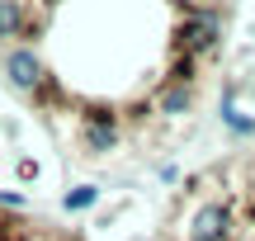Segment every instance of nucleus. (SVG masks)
Wrapping results in <instances>:
<instances>
[{
	"instance_id": "nucleus-1",
	"label": "nucleus",
	"mask_w": 255,
	"mask_h": 241,
	"mask_svg": "<svg viewBox=\"0 0 255 241\" xmlns=\"http://www.w3.org/2000/svg\"><path fill=\"white\" fill-rule=\"evenodd\" d=\"M5 71H9V85H14V90H28V95H38L43 81H47V71H43V62H38L33 47H14L9 62H5Z\"/></svg>"
},
{
	"instance_id": "nucleus-2",
	"label": "nucleus",
	"mask_w": 255,
	"mask_h": 241,
	"mask_svg": "<svg viewBox=\"0 0 255 241\" xmlns=\"http://www.w3.org/2000/svg\"><path fill=\"white\" fill-rule=\"evenodd\" d=\"M227 237H232V213H227V204H208V208L194 213L189 241H227Z\"/></svg>"
},
{
	"instance_id": "nucleus-3",
	"label": "nucleus",
	"mask_w": 255,
	"mask_h": 241,
	"mask_svg": "<svg viewBox=\"0 0 255 241\" xmlns=\"http://www.w3.org/2000/svg\"><path fill=\"white\" fill-rule=\"evenodd\" d=\"M85 142H90V151H109L114 142H119V123H114L109 109H95L90 123H85Z\"/></svg>"
},
{
	"instance_id": "nucleus-4",
	"label": "nucleus",
	"mask_w": 255,
	"mask_h": 241,
	"mask_svg": "<svg viewBox=\"0 0 255 241\" xmlns=\"http://www.w3.org/2000/svg\"><path fill=\"white\" fill-rule=\"evenodd\" d=\"M24 19H28V9H19V5H9V0H0V38H14L19 28H24Z\"/></svg>"
},
{
	"instance_id": "nucleus-5",
	"label": "nucleus",
	"mask_w": 255,
	"mask_h": 241,
	"mask_svg": "<svg viewBox=\"0 0 255 241\" xmlns=\"http://www.w3.org/2000/svg\"><path fill=\"white\" fill-rule=\"evenodd\" d=\"M161 109H165V114H180V109H189V85H175V81H170V90L161 95Z\"/></svg>"
},
{
	"instance_id": "nucleus-6",
	"label": "nucleus",
	"mask_w": 255,
	"mask_h": 241,
	"mask_svg": "<svg viewBox=\"0 0 255 241\" xmlns=\"http://www.w3.org/2000/svg\"><path fill=\"white\" fill-rule=\"evenodd\" d=\"M95 204H100V189H95V185H81V189H71V194H66V208H71V213L95 208Z\"/></svg>"
},
{
	"instance_id": "nucleus-7",
	"label": "nucleus",
	"mask_w": 255,
	"mask_h": 241,
	"mask_svg": "<svg viewBox=\"0 0 255 241\" xmlns=\"http://www.w3.org/2000/svg\"><path fill=\"white\" fill-rule=\"evenodd\" d=\"M222 119H227L232 132H255V119H246V114H237L232 104H222Z\"/></svg>"
}]
</instances>
